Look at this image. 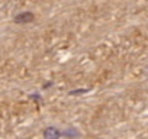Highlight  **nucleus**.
<instances>
[{
    "label": "nucleus",
    "instance_id": "2",
    "mask_svg": "<svg viewBox=\"0 0 148 139\" xmlns=\"http://www.w3.org/2000/svg\"><path fill=\"white\" fill-rule=\"evenodd\" d=\"M31 20H34V15L32 13H22V15H19L16 18V22L18 23H28Z\"/></svg>",
    "mask_w": 148,
    "mask_h": 139
},
{
    "label": "nucleus",
    "instance_id": "1",
    "mask_svg": "<svg viewBox=\"0 0 148 139\" xmlns=\"http://www.w3.org/2000/svg\"><path fill=\"white\" fill-rule=\"evenodd\" d=\"M45 139H58L60 138V132L55 129V127H48L44 133Z\"/></svg>",
    "mask_w": 148,
    "mask_h": 139
}]
</instances>
